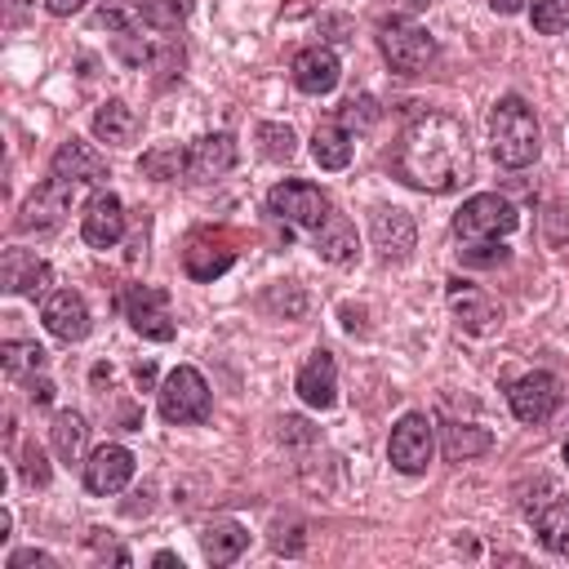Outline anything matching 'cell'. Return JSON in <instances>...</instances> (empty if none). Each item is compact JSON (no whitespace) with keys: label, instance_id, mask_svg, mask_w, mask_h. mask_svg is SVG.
I'll use <instances>...</instances> for the list:
<instances>
[{"label":"cell","instance_id":"ab89813d","mask_svg":"<svg viewBox=\"0 0 569 569\" xmlns=\"http://www.w3.org/2000/svg\"><path fill=\"white\" fill-rule=\"evenodd\" d=\"M44 4H49V13H58V18H71L84 0H44Z\"/></svg>","mask_w":569,"mask_h":569},{"label":"cell","instance_id":"e0dca14e","mask_svg":"<svg viewBox=\"0 0 569 569\" xmlns=\"http://www.w3.org/2000/svg\"><path fill=\"white\" fill-rule=\"evenodd\" d=\"M49 280H53V271H49V262L44 258H36L31 249H4V258H0V284H4V293H31V298H40L44 289H49Z\"/></svg>","mask_w":569,"mask_h":569},{"label":"cell","instance_id":"9a60e30c","mask_svg":"<svg viewBox=\"0 0 569 569\" xmlns=\"http://www.w3.org/2000/svg\"><path fill=\"white\" fill-rule=\"evenodd\" d=\"M236 164V138L231 133H204L187 147V178L191 182H213L222 173H231Z\"/></svg>","mask_w":569,"mask_h":569},{"label":"cell","instance_id":"3957f363","mask_svg":"<svg viewBox=\"0 0 569 569\" xmlns=\"http://www.w3.org/2000/svg\"><path fill=\"white\" fill-rule=\"evenodd\" d=\"M209 382L196 365H178L164 382H160V418L173 422V427H191V422H204L209 418Z\"/></svg>","mask_w":569,"mask_h":569},{"label":"cell","instance_id":"484cf974","mask_svg":"<svg viewBox=\"0 0 569 569\" xmlns=\"http://www.w3.org/2000/svg\"><path fill=\"white\" fill-rule=\"evenodd\" d=\"M351 151H356V142H351V133L342 124H316L311 156H316L320 169H347L351 164Z\"/></svg>","mask_w":569,"mask_h":569},{"label":"cell","instance_id":"4fadbf2b","mask_svg":"<svg viewBox=\"0 0 569 569\" xmlns=\"http://www.w3.org/2000/svg\"><path fill=\"white\" fill-rule=\"evenodd\" d=\"M369 240H373V249H378L382 258H405V253L413 249V240H418V227H413V218H409L405 209L378 204V209L369 213Z\"/></svg>","mask_w":569,"mask_h":569},{"label":"cell","instance_id":"ba28073f","mask_svg":"<svg viewBox=\"0 0 569 569\" xmlns=\"http://www.w3.org/2000/svg\"><path fill=\"white\" fill-rule=\"evenodd\" d=\"M124 316H129V325H133L142 338H151V342H169V338L178 333L173 311H169V293L156 289V284H133L129 298H124Z\"/></svg>","mask_w":569,"mask_h":569},{"label":"cell","instance_id":"cb8c5ba5","mask_svg":"<svg viewBox=\"0 0 569 569\" xmlns=\"http://www.w3.org/2000/svg\"><path fill=\"white\" fill-rule=\"evenodd\" d=\"M529 516H533L538 542L551 556H569V498H551L542 507H529Z\"/></svg>","mask_w":569,"mask_h":569},{"label":"cell","instance_id":"603a6c76","mask_svg":"<svg viewBox=\"0 0 569 569\" xmlns=\"http://www.w3.org/2000/svg\"><path fill=\"white\" fill-rule=\"evenodd\" d=\"M93 138L107 142V147H129L138 138V116L129 102L120 98H107L98 111H93Z\"/></svg>","mask_w":569,"mask_h":569},{"label":"cell","instance_id":"ac0fdd59","mask_svg":"<svg viewBox=\"0 0 569 569\" xmlns=\"http://www.w3.org/2000/svg\"><path fill=\"white\" fill-rule=\"evenodd\" d=\"M338 76H342V67H338V53H333L329 44H307V49H298V58H293V84H298L302 93L320 98V93H329V89L338 84Z\"/></svg>","mask_w":569,"mask_h":569},{"label":"cell","instance_id":"2e32d148","mask_svg":"<svg viewBox=\"0 0 569 569\" xmlns=\"http://www.w3.org/2000/svg\"><path fill=\"white\" fill-rule=\"evenodd\" d=\"M80 236H84V244H93V249H111V244L124 236V204H120V196L98 191V196L84 204Z\"/></svg>","mask_w":569,"mask_h":569},{"label":"cell","instance_id":"7bdbcfd3","mask_svg":"<svg viewBox=\"0 0 569 569\" xmlns=\"http://www.w3.org/2000/svg\"><path fill=\"white\" fill-rule=\"evenodd\" d=\"M565 462H569V445H565Z\"/></svg>","mask_w":569,"mask_h":569},{"label":"cell","instance_id":"d6986e66","mask_svg":"<svg viewBox=\"0 0 569 569\" xmlns=\"http://www.w3.org/2000/svg\"><path fill=\"white\" fill-rule=\"evenodd\" d=\"M449 307H453V316H458V325L467 333H489L502 320L493 298L485 289H476V284H462V280H449Z\"/></svg>","mask_w":569,"mask_h":569},{"label":"cell","instance_id":"d590c367","mask_svg":"<svg viewBox=\"0 0 569 569\" xmlns=\"http://www.w3.org/2000/svg\"><path fill=\"white\" fill-rule=\"evenodd\" d=\"M502 258H507V249L498 240H462V262H471V267H493Z\"/></svg>","mask_w":569,"mask_h":569},{"label":"cell","instance_id":"60d3db41","mask_svg":"<svg viewBox=\"0 0 569 569\" xmlns=\"http://www.w3.org/2000/svg\"><path fill=\"white\" fill-rule=\"evenodd\" d=\"M156 565H160V569H182V560H178L173 551H156Z\"/></svg>","mask_w":569,"mask_h":569},{"label":"cell","instance_id":"f546056e","mask_svg":"<svg viewBox=\"0 0 569 569\" xmlns=\"http://www.w3.org/2000/svg\"><path fill=\"white\" fill-rule=\"evenodd\" d=\"M489 449V431H480V427H449V436H445V453H449V462H467V458H476V453H485Z\"/></svg>","mask_w":569,"mask_h":569},{"label":"cell","instance_id":"8992f818","mask_svg":"<svg viewBox=\"0 0 569 569\" xmlns=\"http://www.w3.org/2000/svg\"><path fill=\"white\" fill-rule=\"evenodd\" d=\"M267 209H271V218L289 222V227H307V231H316V227L325 222V213H329V200H325V191H320L316 182H298V178H289V182H276V187H271Z\"/></svg>","mask_w":569,"mask_h":569},{"label":"cell","instance_id":"836d02e7","mask_svg":"<svg viewBox=\"0 0 569 569\" xmlns=\"http://www.w3.org/2000/svg\"><path fill=\"white\" fill-rule=\"evenodd\" d=\"M378 116H382V111H378V102H373L369 93H360V98H347V102H342V111H338V124L351 133V129H369Z\"/></svg>","mask_w":569,"mask_h":569},{"label":"cell","instance_id":"30bf717a","mask_svg":"<svg viewBox=\"0 0 569 569\" xmlns=\"http://www.w3.org/2000/svg\"><path fill=\"white\" fill-rule=\"evenodd\" d=\"M507 400H511V413H516L520 422L538 427V422H547V418L556 413V405H560V382H556L551 373L533 369V373H525V378L511 382Z\"/></svg>","mask_w":569,"mask_h":569},{"label":"cell","instance_id":"277c9868","mask_svg":"<svg viewBox=\"0 0 569 569\" xmlns=\"http://www.w3.org/2000/svg\"><path fill=\"white\" fill-rule=\"evenodd\" d=\"M378 44H382V58H387L396 71H405V76L422 71V67L436 58V40L427 36V27H418V22H409V18L382 22V27H378Z\"/></svg>","mask_w":569,"mask_h":569},{"label":"cell","instance_id":"4dcf8cb0","mask_svg":"<svg viewBox=\"0 0 569 569\" xmlns=\"http://www.w3.org/2000/svg\"><path fill=\"white\" fill-rule=\"evenodd\" d=\"M142 173L169 182V178L187 173V151H182V147H156V151L142 156Z\"/></svg>","mask_w":569,"mask_h":569},{"label":"cell","instance_id":"ffe728a7","mask_svg":"<svg viewBox=\"0 0 569 569\" xmlns=\"http://www.w3.org/2000/svg\"><path fill=\"white\" fill-rule=\"evenodd\" d=\"M293 391H298L311 409H329V405L338 400V365H333V356H329V351H311L307 365H302L298 378H293Z\"/></svg>","mask_w":569,"mask_h":569},{"label":"cell","instance_id":"d6a6232c","mask_svg":"<svg viewBox=\"0 0 569 569\" xmlns=\"http://www.w3.org/2000/svg\"><path fill=\"white\" fill-rule=\"evenodd\" d=\"M533 31L542 36L569 31V0H533Z\"/></svg>","mask_w":569,"mask_h":569},{"label":"cell","instance_id":"7402d4cb","mask_svg":"<svg viewBox=\"0 0 569 569\" xmlns=\"http://www.w3.org/2000/svg\"><path fill=\"white\" fill-rule=\"evenodd\" d=\"M356 227H351V218L347 213H338V209H329L325 213V222L316 227V253L325 258V262H333V267H347V262H356Z\"/></svg>","mask_w":569,"mask_h":569},{"label":"cell","instance_id":"8d00e7d4","mask_svg":"<svg viewBox=\"0 0 569 569\" xmlns=\"http://www.w3.org/2000/svg\"><path fill=\"white\" fill-rule=\"evenodd\" d=\"M4 569H58V560H53L49 551L27 547V551H13V556L4 560Z\"/></svg>","mask_w":569,"mask_h":569},{"label":"cell","instance_id":"44dd1931","mask_svg":"<svg viewBox=\"0 0 569 569\" xmlns=\"http://www.w3.org/2000/svg\"><path fill=\"white\" fill-rule=\"evenodd\" d=\"M182 262H187V276H191V280H213V276H222V271L236 262V249H231L227 236L200 231V236H191V244L182 249Z\"/></svg>","mask_w":569,"mask_h":569},{"label":"cell","instance_id":"4316f807","mask_svg":"<svg viewBox=\"0 0 569 569\" xmlns=\"http://www.w3.org/2000/svg\"><path fill=\"white\" fill-rule=\"evenodd\" d=\"M49 436H53V449H58V458H62V462H76V458L84 453V440H89V427H84V418H80L76 409H62V413L53 418V427H49Z\"/></svg>","mask_w":569,"mask_h":569},{"label":"cell","instance_id":"d4e9b609","mask_svg":"<svg viewBox=\"0 0 569 569\" xmlns=\"http://www.w3.org/2000/svg\"><path fill=\"white\" fill-rule=\"evenodd\" d=\"M200 547H204V560H209V565H231V560H240V551L249 547V533H244V525H236V520H213V525H204Z\"/></svg>","mask_w":569,"mask_h":569},{"label":"cell","instance_id":"74e56055","mask_svg":"<svg viewBox=\"0 0 569 569\" xmlns=\"http://www.w3.org/2000/svg\"><path fill=\"white\" fill-rule=\"evenodd\" d=\"M22 476H27L31 485H49V462H44V453H40L36 445L22 449Z\"/></svg>","mask_w":569,"mask_h":569},{"label":"cell","instance_id":"9c48e42d","mask_svg":"<svg viewBox=\"0 0 569 569\" xmlns=\"http://www.w3.org/2000/svg\"><path fill=\"white\" fill-rule=\"evenodd\" d=\"M71 196H76V187L49 173V178L27 196V204H22V213H18V227H22V231H53V227H62V218L71 213Z\"/></svg>","mask_w":569,"mask_h":569},{"label":"cell","instance_id":"52a82bcc","mask_svg":"<svg viewBox=\"0 0 569 569\" xmlns=\"http://www.w3.org/2000/svg\"><path fill=\"white\" fill-rule=\"evenodd\" d=\"M431 449H436V440H431V422H427V413H418V409L400 413V422L391 427V440H387V458H391V467L405 471V476H418V471H427Z\"/></svg>","mask_w":569,"mask_h":569},{"label":"cell","instance_id":"6da1fadb","mask_svg":"<svg viewBox=\"0 0 569 569\" xmlns=\"http://www.w3.org/2000/svg\"><path fill=\"white\" fill-rule=\"evenodd\" d=\"M391 169L413 191H431V196L458 191L471 178V142H467L462 120L445 111L413 116L391 151Z\"/></svg>","mask_w":569,"mask_h":569},{"label":"cell","instance_id":"f1b7e54d","mask_svg":"<svg viewBox=\"0 0 569 569\" xmlns=\"http://www.w3.org/2000/svg\"><path fill=\"white\" fill-rule=\"evenodd\" d=\"M253 138H258V151H262L267 160H276V164L293 160V151H298V138H293V129H289V124H280V120H262Z\"/></svg>","mask_w":569,"mask_h":569},{"label":"cell","instance_id":"83f0119b","mask_svg":"<svg viewBox=\"0 0 569 569\" xmlns=\"http://www.w3.org/2000/svg\"><path fill=\"white\" fill-rule=\"evenodd\" d=\"M0 365L9 378H27V373H40L44 369V347L40 342H27V338H9L0 347Z\"/></svg>","mask_w":569,"mask_h":569},{"label":"cell","instance_id":"8fae6325","mask_svg":"<svg viewBox=\"0 0 569 569\" xmlns=\"http://www.w3.org/2000/svg\"><path fill=\"white\" fill-rule=\"evenodd\" d=\"M133 476V453L124 445H98L84 462V489L89 493H120Z\"/></svg>","mask_w":569,"mask_h":569},{"label":"cell","instance_id":"7a4b0ae2","mask_svg":"<svg viewBox=\"0 0 569 569\" xmlns=\"http://www.w3.org/2000/svg\"><path fill=\"white\" fill-rule=\"evenodd\" d=\"M489 142H493V156L498 164L507 169H525L538 160V147H542V133H538V116L525 98L507 93L498 98L493 116H489Z\"/></svg>","mask_w":569,"mask_h":569},{"label":"cell","instance_id":"e575fe53","mask_svg":"<svg viewBox=\"0 0 569 569\" xmlns=\"http://www.w3.org/2000/svg\"><path fill=\"white\" fill-rule=\"evenodd\" d=\"M142 9H147V0H102V22L107 27H116V31H129L138 18H142Z\"/></svg>","mask_w":569,"mask_h":569},{"label":"cell","instance_id":"5bb4252c","mask_svg":"<svg viewBox=\"0 0 569 569\" xmlns=\"http://www.w3.org/2000/svg\"><path fill=\"white\" fill-rule=\"evenodd\" d=\"M40 320L62 342H80L89 333V307H84V298L76 289H53L44 298V307H40Z\"/></svg>","mask_w":569,"mask_h":569},{"label":"cell","instance_id":"1f68e13d","mask_svg":"<svg viewBox=\"0 0 569 569\" xmlns=\"http://www.w3.org/2000/svg\"><path fill=\"white\" fill-rule=\"evenodd\" d=\"M191 4H196V0H147L142 18H147L156 31H173V27H182V22L191 18Z\"/></svg>","mask_w":569,"mask_h":569},{"label":"cell","instance_id":"5b68a950","mask_svg":"<svg viewBox=\"0 0 569 569\" xmlns=\"http://www.w3.org/2000/svg\"><path fill=\"white\" fill-rule=\"evenodd\" d=\"M516 222L520 218H516V209L502 196L480 191V196L462 200V209L453 218V231H458V240H498V236L516 231Z\"/></svg>","mask_w":569,"mask_h":569},{"label":"cell","instance_id":"7c38bea8","mask_svg":"<svg viewBox=\"0 0 569 569\" xmlns=\"http://www.w3.org/2000/svg\"><path fill=\"white\" fill-rule=\"evenodd\" d=\"M53 178L71 182V187H102L107 182V160L80 142V138H67L58 151H53Z\"/></svg>","mask_w":569,"mask_h":569},{"label":"cell","instance_id":"f35d334b","mask_svg":"<svg viewBox=\"0 0 569 569\" xmlns=\"http://www.w3.org/2000/svg\"><path fill=\"white\" fill-rule=\"evenodd\" d=\"M27 387H31V391H27V396H31V400H36V405H49V400H53V382H44V378H31V382H27Z\"/></svg>","mask_w":569,"mask_h":569},{"label":"cell","instance_id":"b9f144b4","mask_svg":"<svg viewBox=\"0 0 569 569\" xmlns=\"http://www.w3.org/2000/svg\"><path fill=\"white\" fill-rule=\"evenodd\" d=\"M520 4H525V0H489V9H493V13H516Z\"/></svg>","mask_w":569,"mask_h":569}]
</instances>
